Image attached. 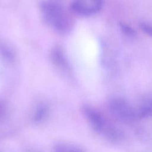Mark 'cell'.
<instances>
[{
    "instance_id": "6da1fadb",
    "label": "cell",
    "mask_w": 152,
    "mask_h": 152,
    "mask_svg": "<svg viewBox=\"0 0 152 152\" xmlns=\"http://www.w3.org/2000/svg\"><path fill=\"white\" fill-rule=\"evenodd\" d=\"M40 10L45 21L61 33L68 32L72 27V21L58 2L48 0L42 2Z\"/></svg>"
},
{
    "instance_id": "3957f363",
    "label": "cell",
    "mask_w": 152,
    "mask_h": 152,
    "mask_svg": "<svg viewBox=\"0 0 152 152\" xmlns=\"http://www.w3.org/2000/svg\"><path fill=\"white\" fill-rule=\"evenodd\" d=\"M103 2L104 0H73L71 8L78 14L88 16L99 12Z\"/></svg>"
},
{
    "instance_id": "8992f818",
    "label": "cell",
    "mask_w": 152,
    "mask_h": 152,
    "mask_svg": "<svg viewBox=\"0 0 152 152\" xmlns=\"http://www.w3.org/2000/svg\"><path fill=\"white\" fill-rule=\"evenodd\" d=\"M51 59L53 63L59 68L66 69L68 64L62 49L59 46L54 47L51 50Z\"/></svg>"
},
{
    "instance_id": "7a4b0ae2",
    "label": "cell",
    "mask_w": 152,
    "mask_h": 152,
    "mask_svg": "<svg viewBox=\"0 0 152 152\" xmlns=\"http://www.w3.org/2000/svg\"><path fill=\"white\" fill-rule=\"evenodd\" d=\"M109 108L113 115L122 121L131 122L137 119L135 108L123 98L115 97L111 99Z\"/></svg>"
},
{
    "instance_id": "8fae6325",
    "label": "cell",
    "mask_w": 152,
    "mask_h": 152,
    "mask_svg": "<svg viewBox=\"0 0 152 152\" xmlns=\"http://www.w3.org/2000/svg\"><path fill=\"white\" fill-rule=\"evenodd\" d=\"M121 27L122 28V30L126 34L128 35H132L134 34V31L132 29L131 27H130L129 26L125 24H122L121 25Z\"/></svg>"
},
{
    "instance_id": "277c9868",
    "label": "cell",
    "mask_w": 152,
    "mask_h": 152,
    "mask_svg": "<svg viewBox=\"0 0 152 152\" xmlns=\"http://www.w3.org/2000/svg\"><path fill=\"white\" fill-rule=\"evenodd\" d=\"M83 111L94 130L99 133H104L110 125L107 124L103 116L97 109L88 105L84 106Z\"/></svg>"
},
{
    "instance_id": "9c48e42d",
    "label": "cell",
    "mask_w": 152,
    "mask_h": 152,
    "mask_svg": "<svg viewBox=\"0 0 152 152\" xmlns=\"http://www.w3.org/2000/svg\"><path fill=\"white\" fill-rule=\"evenodd\" d=\"M141 29L147 34L152 37V26L147 23H142L140 24Z\"/></svg>"
},
{
    "instance_id": "5b68a950",
    "label": "cell",
    "mask_w": 152,
    "mask_h": 152,
    "mask_svg": "<svg viewBox=\"0 0 152 152\" xmlns=\"http://www.w3.org/2000/svg\"><path fill=\"white\" fill-rule=\"evenodd\" d=\"M135 109L137 119L152 116V95L144 97Z\"/></svg>"
},
{
    "instance_id": "30bf717a",
    "label": "cell",
    "mask_w": 152,
    "mask_h": 152,
    "mask_svg": "<svg viewBox=\"0 0 152 152\" xmlns=\"http://www.w3.org/2000/svg\"><path fill=\"white\" fill-rule=\"evenodd\" d=\"M7 112V107L5 104L0 102V121H1L6 116Z\"/></svg>"
},
{
    "instance_id": "ba28073f",
    "label": "cell",
    "mask_w": 152,
    "mask_h": 152,
    "mask_svg": "<svg viewBox=\"0 0 152 152\" xmlns=\"http://www.w3.org/2000/svg\"><path fill=\"white\" fill-rule=\"evenodd\" d=\"M47 108L45 106H39L37 109L36 110L34 116H33V119L35 121H39L41 119H42L45 115L47 113Z\"/></svg>"
},
{
    "instance_id": "52a82bcc",
    "label": "cell",
    "mask_w": 152,
    "mask_h": 152,
    "mask_svg": "<svg viewBox=\"0 0 152 152\" xmlns=\"http://www.w3.org/2000/svg\"><path fill=\"white\" fill-rule=\"evenodd\" d=\"M53 152H83L78 145L69 142L57 143L53 148Z\"/></svg>"
}]
</instances>
